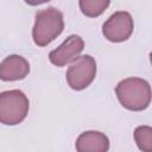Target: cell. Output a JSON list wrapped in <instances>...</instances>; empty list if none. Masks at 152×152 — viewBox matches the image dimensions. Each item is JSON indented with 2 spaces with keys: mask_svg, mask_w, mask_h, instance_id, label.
<instances>
[{
  "mask_svg": "<svg viewBox=\"0 0 152 152\" xmlns=\"http://www.w3.org/2000/svg\"><path fill=\"white\" fill-rule=\"evenodd\" d=\"M84 49L83 39L77 34L69 36L57 49L49 53L50 62L56 66H64L72 62Z\"/></svg>",
  "mask_w": 152,
  "mask_h": 152,
  "instance_id": "6",
  "label": "cell"
},
{
  "mask_svg": "<svg viewBox=\"0 0 152 152\" xmlns=\"http://www.w3.org/2000/svg\"><path fill=\"white\" fill-rule=\"evenodd\" d=\"M75 147L78 152H107L109 150V139L102 132L87 131L80 134Z\"/></svg>",
  "mask_w": 152,
  "mask_h": 152,
  "instance_id": "8",
  "label": "cell"
},
{
  "mask_svg": "<svg viewBox=\"0 0 152 152\" xmlns=\"http://www.w3.org/2000/svg\"><path fill=\"white\" fill-rule=\"evenodd\" d=\"M30 72L28 62L19 55H10L0 63V80L5 82L19 81Z\"/></svg>",
  "mask_w": 152,
  "mask_h": 152,
  "instance_id": "7",
  "label": "cell"
},
{
  "mask_svg": "<svg viewBox=\"0 0 152 152\" xmlns=\"http://www.w3.org/2000/svg\"><path fill=\"white\" fill-rule=\"evenodd\" d=\"M78 4L80 10L84 15L96 18L108 8L110 0H80Z\"/></svg>",
  "mask_w": 152,
  "mask_h": 152,
  "instance_id": "9",
  "label": "cell"
},
{
  "mask_svg": "<svg viewBox=\"0 0 152 152\" xmlns=\"http://www.w3.org/2000/svg\"><path fill=\"white\" fill-rule=\"evenodd\" d=\"M134 24L132 15L126 11H119L112 14L102 26L104 38L113 43L127 40L133 33Z\"/></svg>",
  "mask_w": 152,
  "mask_h": 152,
  "instance_id": "5",
  "label": "cell"
},
{
  "mask_svg": "<svg viewBox=\"0 0 152 152\" xmlns=\"http://www.w3.org/2000/svg\"><path fill=\"white\" fill-rule=\"evenodd\" d=\"M48 1H51V0H25V2L28 4V5H31V6H38V5L45 4Z\"/></svg>",
  "mask_w": 152,
  "mask_h": 152,
  "instance_id": "11",
  "label": "cell"
},
{
  "mask_svg": "<svg viewBox=\"0 0 152 152\" xmlns=\"http://www.w3.org/2000/svg\"><path fill=\"white\" fill-rule=\"evenodd\" d=\"M115 94L122 107L128 110H145L151 102V87L146 80L128 77L118 83Z\"/></svg>",
  "mask_w": 152,
  "mask_h": 152,
  "instance_id": "1",
  "label": "cell"
},
{
  "mask_svg": "<svg viewBox=\"0 0 152 152\" xmlns=\"http://www.w3.org/2000/svg\"><path fill=\"white\" fill-rule=\"evenodd\" d=\"M64 30L63 13L55 8L49 7L36 13L34 26L32 28V38L36 45L46 46L55 40Z\"/></svg>",
  "mask_w": 152,
  "mask_h": 152,
  "instance_id": "2",
  "label": "cell"
},
{
  "mask_svg": "<svg viewBox=\"0 0 152 152\" xmlns=\"http://www.w3.org/2000/svg\"><path fill=\"white\" fill-rule=\"evenodd\" d=\"M134 139L141 151H152V128L150 126H138L134 131Z\"/></svg>",
  "mask_w": 152,
  "mask_h": 152,
  "instance_id": "10",
  "label": "cell"
},
{
  "mask_svg": "<svg viewBox=\"0 0 152 152\" xmlns=\"http://www.w3.org/2000/svg\"><path fill=\"white\" fill-rule=\"evenodd\" d=\"M96 76V62L90 55L76 57L66 70L65 77L69 87L74 90L87 88Z\"/></svg>",
  "mask_w": 152,
  "mask_h": 152,
  "instance_id": "4",
  "label": "cell"
},
{
  "mask_svg": "<svg viewBox=\"0 0 152 152\" xmlns=\"http://www.w3.org/2000/svg\"><path fill=\"white\" fill-rule=\"evenodd\" d=\"M27 96L19 89L0 93V124L14 126L24 121L28 113Z\"/></svg>",
  "mask_w": 152,
  "mask_h": 152,
  "instance_id": "3",
  "label": "cell"
}]
</instances>
